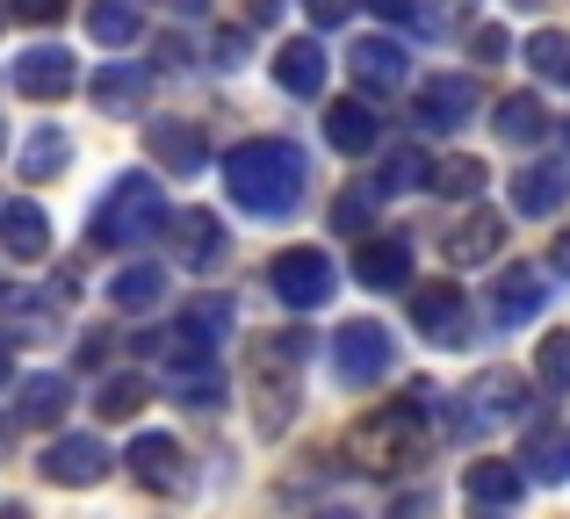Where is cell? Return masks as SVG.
Returning a JSON list of instances; mask_svg holds the SVG:
<instances>
[{"instance_id":"20","label":"cell","mask_w":570,"mask_h":519,"mask_svg":"<svg viewBox=\"0 0 570 519\" xmlns=\"http://www.w3.org/2000/svg\"><path fill=\"white\" fill-rule=\"evenodd\" d=\"M325 72H333V58H325L311 37L275 51V87H282V94H296V101H318L325 94Z\"/></svg>"},{"instance_id":"37","label":"cell","mask_w":570,"mask_h":519,"mask_svg":"<svg viewBox=\"0 0 570 519\" xmlns=\"http://www.w3.org/2000/svg\"><path fill=\"white\" fill-rule=\"evenodd\" d=\"M95 411H101V419H138V411H145V376H109L101 397H95Z\"/></svg>"},{"instance_id":"8","label":"cell","mask_w":570,"mask_h":519,"mask_svg":"<svg viewBox=\"0 0 570 519\" xmlns=\"http://www.w3.org/2000/svg\"><path fill=\"white\" fill-rule=\"evenodd\" d=\"M390 361H397V347H390V325H376V318H347V325H340V339H333V376L347 382V390L383 382Z\"/></svg>"},{"instance_id":"48","label":"cell","mask_w":570,"mask_h":519,"mask_svg":"<svg viewBox=\"0 0 570 519\" xmlns=\"http://www.w3.org/2000/svg\"><path fill=\"white\" fill-rule=\"evenodd\" d=\"M549 260H557V275H570V231L557 239V253H549Z\"/></svg>"},{"instance_id":"26","label":"cell","mask_w":570,"mask_h":519,"mask_svg":"<svg viewBox=\"0 0 570 519\" xmlns=\"http://www.w3.org/2000/svg\"><path fill=\"white\" fill-rule=\"evenodd\" d=\"M0 246H8V260H43L51 253V224H43L37 202H8V210H0Z\"/></svg>"},{"instance_id":"55","label":"cell","mask_w":570,"mask_h":519,"mask_svg":"<svg viewBox=\"0 0 570 519\" xmlns=\"http://www.w3.org/2000/svg\"><path fill=\"white\" fill-rule=\"evenodd\" d=\"M0 22H8V8H0Z\"/></svg>"},{"instance_id":"25","label":"cell","mask_w":570,"mask_h":519,"mask_svg":"<svg viewBox=\"0 0 570 519\" xmlns=\"http://www.w3.org/2000/svg\"><path fill=\"white\" fill-rule=\"evenodd\" d=\"M520 477L570 483V426H534V433H528V455H520Z\"/></svg>"},{"instance_id":"22","label":"cell","mask_w":570,"mask_h":519,"mask_svg":"<svg viewBox=\"0 0 570 519\" xmlns=\"http://www.w3.org/2000/svg\"><path fill=\"white\" fill-rule=\"evenodd\" d=\"M109 303L124 310V318H145V310H159V303H167V267H153V260H130V267H116V281H109Z\"/></svg>"},{"instance_id":"51","label":"cell","mask_w":570,"mask_h":519,"mask_svg":"<svg viewBox=\"0 0 570 519\" xmlns=\"http://www.w3.org/2000/svg\"><path fill=\"white\" fill-rule=\"evenodd\" d=\"M311 519H354V512H340V506H333V512H311Z\"/></svg>"},{"instance_id":"43","label":"cell","mask_w":570,"mask_h":519,"mask_svg":"<svg viewBox=\"0 0 570 519\" xmlns=\"http://www.w3.org/2000/svg\"><path fill=\"white\" fill-rule=\"evenodd\" d=\"M505 51H513V37H505L499 22H491V29H476V58H484V66H499Z\"/></svg>"},{"instance_id":"44","label":"cell","mask_w":570,"mask_h":519,"mask_svg":"<svg viewBox=\"0 0 570 519\" xmlns=\"http://www.w3.org/2000/svg\"><path fill=\"white\" fill-rule=\"evenodd\" d=\"M347 8H354V0H304V14H311V22H318V29L347 22Z\"/></svg>"},{"instance_id":"4","label":"cell","mask_w":570,"mask_h":519,"mask_svg":"<svg viewBox=\"0 0 570 519\" xmlns=\"http://www.w3.org/2000/svg\"><path fill=\"white\" fill-rule=\"evenodd\" d=\"M174 217H167V196H159V181L153 173H124V181L101 196V210H95V224H87V239L95 246H145V239H159Z\"/></svg>"},{"instance_id":"2","label":"cell","mask_w":570,"mask_h":519,"mask_svg":"<svg viewBox=\"0 0 570 519\" xmlns=\"http://www.w3.org/2000/svg\"><path fill=\"white\" fill-rule=\"evenodd\" d=\"M426 411H433V382H412L404 405H383V411H368V419H354L347 455L368 477H390V469L419 462V419H426Z\"/></svg>"},{"instance_id":"35","label":"cell","mask_w":570,"mask_h":519,"mask_svg":"<svg viewBox=\"0 0 570 519\" xmlns=\"http://www.w3.org/2000/svg\"><path fill=\"white\" fill-rule=\"evenodd\" d=\"M404 188H433V167H426L419 144H397V152L383 159V173H376V196H404Z\"/></svg>"},{"instance_id":"15","label":"cell","mask_w":570,"mask_h":519,"mask_svg":"<svg viewBox=\"0 0 570 519\" xmlns=\"http://www.w3.org/2000/svg\"><path fill=\"white\" fill-rule=\"evenodd\" d=\"M570 202V167H557V159H534V167L513 173V210L520 217H557Z\"/></svg>"},{"instance_id":"16","label":"cell","mask_w":570,"mask_h":519,"mask_svg":"<svg viewBox=\"0 0 570 519\" xmlns=\"http://www.w3.org/2000/svg\"><path fill=\"white\" fill-rule=\"evenodd\" d=\"M124 462H130V477H138L145 491H181L188 483V462H181V448H174L167 433H138Z\"/></svg>"},{"instance_id":"54","label":"cell","mask_w":570,"mask_h":519,"mask_svg":"<svg viewBox=\"0 0 570 519\" xmlns=\"http://www.w3.org/2000/svg\"><path fill=\"white\" fill-rule=\"evenodd\" d=\"M563 144H570V123H563Z\"/></svg>"},{"instance_id":"14","label":"cell","mask_w":570,"mask_h":519,"mask_svg":"<svg viewBox=\"0 0 570 519\" xmlns=\"http://www.w3.org/2000/svg\"><path fill=\"white\" fill-rule=\"evenodd\" d=\"M542 303H549V281H542V267H528V260L505 267V275L491 281V318L499 325H528Z\"/></svg>"},{"instance_id":"38","label":"cell","mask_w":570,"mask_h":519,"mask_svg":"<svg viewBox=\"0 0 570 519\" xmlns=\"http://www.w3.org/2000/svg\"><path fill=\"white\" fill-rule=\"evenodd\" d=\"M534 376H542V390H570V332H549L534 347Z\"/></svg>"},{"instance_id":"6","label":"cell","mask_w":570,"mask_h":519,"mask_svg":"<svg viewBox=\"0 0 570 519\" xmlns=\"http://www.w3.org/2000/svg\"><path fill=\"white\" fill-rule=\"evenodd\" d=\"M238 332V303L232 296H188L181 303V325H174V361H217Z\"/></svg>"},{"instance_id":"40","label":"cell","mask_w":570,"mask_h":519,"mask_svg":"<svg viewBox=\"0 0 570 519\" xmlns=\"http://www.w3.org/2000/svg\"><path fill=\"white\" fill-rule=\"evenodd\" d=\"M462 8H470V0H419V29H426V37H441V29L462 22Z\"/></svg>"},{"instance_id":"34","label":"cell","mask_w":570,"mask_h":519,"mask_svg":"<svg viewBox=\"0 0 570 519\" xmlns=\"http://www.w3.org/2000/svg\"><path fill=\"white\" fill-rule=\"evenodd\" d=\"M484 181H491V167L484 159H441V167H433V196H448V202H476L484 196Z\"/></svg>"},{"instance_id":"13","label":"cell","mask_w":570,"mask_h":519,"mask_svg":"<svg viewBox=\"0 0 570 519\" xmlns=\"http://www.w3.org/2000/svg\"><path fill=\"white\" fill-rule=\"evenodd\" d=\"M354 281H362V289H412V239L368 231V239L354 246Z\"/></svg>"},{"instance_id":"33","label":"cell","mask_w":570,"mask_h":519,"mask_svg":"<svg viewBox=\"0 0 570 519\" xmlns=\"http://www.w3.org/2000/svg\"><path fill=\"white\" fill-rule=\"evenodd\" d=\"M66 167H72V138L66 130H37V138L22 144V181H58Z\"/></svg>"},{"instance_id":"17","label":"cell","mask_w":570,"mask_h":519,"mask_svg":"<svg viewBox=\"0 0 570 519\" xmlns=\"http://www.w3.org/2000/svg\"><path fill=\"white\" fill-rule=\"evenodd\" d=\"M325 144H333L340 159H368L383 144V123H376V109H362V101H333V109H325Z\"/></svg>"},{"instance_id":"52","label":"cell","mask_w":570,"mask_h":519,"mask_svg":"<svg viewBox=\"0 0 570 519\" xmlns=\"http://www.w3.org/2000/svg\"><path fill=\"white\" fill-rule=\"evenodd\" d=\"M0 519H29V512H22V506H8V512H0Z\"/></svg>"},{"instance_id":"23","label":"cell","mask_w":570,"mask_h":519,"mask_svg":"<svg viewBox=\"0 0 570 519\" xmlns=\"http://www.w3.org/2000/svg\"><path fill=\"white\" fill-rule=\"evenodd\" d=\"M87 94H95V109H101V116H130V109H145V94H153V72H145V66H124V58H116V66H101V72H95V87H87Z\"/></svg>"},{"instance_id":"53","label":"cell","mask_w":570,"mask_h":519,"mask_svg":"<svg viewBox=\"0 0 570 519\" xmlns=\"http://www.w3.org/2000/svg\"><path fill=\"white\" fill-rule=\"evenodd\" d=\"M0 152H8V130H0Z\"/></svg>"},{"instance_id":"50","label":"cell","mask_w":570,"mask_h":519,"mask_svg":"<svg viewBox=\"0 0 570 519\" xmlns=\"http://www.w3.org/2000/svg\"><path fill=\"white\" fill-rule=\"evenodd\" d=\"M8 376H14V361H8V347H0V390H8Z\"/></svg>"},{"instance_id":"1","label":"cell","mask_w":570,"mask_h":519,"mask_svg":"<svg viewBox=\"0 0 570 519\" xmlns=\"http://www.w3.org/2000/svg\"><path fill=\"white\" fill-rule=\"evenodd\" d=\"M304 173H311L304 144L253 138V144H238V152L224 159V196H232L238 210H253V217H289L296 202H304Z\"/></svg>"},{"instance_id":"9","label":"cell","mask_w":570,"mask_h":519,"mask_svg":"<svg viewBox=\"0 0 570 519\" xmlns=\"http://www.w3.org/2000/svg\"><path fill=\"white\" fill-rule=\"evenodd\" d=\"M109 462H116V455L101 448L95 433H66V440L43 448V477H51L58 491H95V483L109 477Z\"/></svg>"},{"instance_id":"46","label":"cell","mask_w":570,"mask_h":519,"mask_svg":"<svg viewBox=\"0 0 570 519\" xmlns=\"http://www.w3.org/2000/svg\"><path fill=\"white\" fill-rule=\"evenodd\" d=\"M109 347H116L109 332H87V339H80V368H101V361H109Z\"/></svg>"},{"instance_id":"36","label":"cell","mask_w":570,"mask_h":519,"mask_svg":"<svg viewBox=\"0 0 570 519\" xmlns=\"http://www.w3.org/2000/svg\"><path fill=\"white\" fill-rule=\"evenodd\" d=\"M528 66L542 72V80H570V37L563 29H534L528 37Z\"/></svg>"},{"instance_id":"3","label":"cell","mask_w":570,"mask_h":519,"mask_svg":"<svg viewBox=\"0 0 570 519\" xmlns=\"http://www.w3.org/2000/svg\"><path fill=\"white\" fill-rule=\"evenodd\" d=\"M304 361H311V332H267L261 347L246 353V397H253V419H261V433H282V426H289V405H296V382H304Z\"/></svg>"},{"instance_id":"45","label":"cell","mask_w":570,"mask_h":519,"mask_svg":"<svg viewBox=\"0 0 570 519\" xmlns=\"http://www.w3.org/2000/svg\"><path fill=\"white\" fill-rule=\"evenodd\" d=\"M282 8H289V0H246V29H267V22H282Z\"/></svg>"},{"instance_id":"21","label":"cell","mask_w":570,"mask_h":519,"mask_svg":"<svg viewBox=\"0 0 570 519\" xmlns=\"http://www.w3.org/2000/svg\"><path fill=\"white\" fill-rule=\"evenodd\" d=\"M347 66H354V87H368V94H397L404 72H412L390 37H354V58H347Z\"/></svg>"},{"instance_id":"10","label":"cell","mask_w":570,"mask_h":519,"mask_svg":"<svg viewBox=\"0 0 570 519\" xmlns=\"http://www.w3.org/2000/svg\"><path fill=\"white\" fill-rule=\"evenodd\" d=\"M412 325L433 339V347H455L462 339V325H470V296L462 289H448V281H412Z\"/></svg>"},{"instance_id":"30","label":"cell","mask_w":570,"mask_h":519,"mask_svg":"<svg viewBox=\"0 0 570 519\" xmlns=\"http://www.w3.org/2000/svg\"><path fill=\"white\" fill-rule=\"evenodd\" d=\"M491 123H499V138H505V144H542V138H549V109H542L534 94H505Z\"/></svg>"},{"instance_id":"19","label":"cell","mask_w":570,"mask_h":519,"mask_svg":"<svg viewBox=\"0 0 570 519\" xmlns=\"http://www.w3.org/2000/svg\"><path fill=\"white\" fill-rule=\"evenodd\" d=\"M66 405H72V382L58 376V368L14 382V426H58V419H66Z\"/></svg>"},{"instance_id":"28","label":"cell","mask_w":570,"mask_h":519,"mask_svg":"<svg viewBox=\"0 0 570 519\" xmlns=\"http://www.w3.org/2000/svg\"><path fill=\"white\" fill-rule=\"evenodd\" d=\"M167 239H174V253H181V267H209L224 253V231H217L209 210H181V224H167Z\"/></svg>"},{"instance_id":"47","label":"cell","mask_w":570,"mask_h":519,"mask_svg":"<svg viewBox=\"0 0 570 519\" xmlns=\"http://www.w3.org/2000/svg\"><path fill=\"white\" fill-rule=\"evenodd\" d=\"M383 22H419V0H368Z\"/></svg>"},{"instance_id":"27","label":"cell","mask_w":570,"mask_h":519,"mask_svg":"<svg viewBox=\"0 0 570 519\" xmlns=\"http://www.w3.org/2000/svg\"><path fill=\"white\" fill-rule=\"evenodd\" d=\"M462 491H470V506H513L520 491H528V477H520V462H470L462 469Z\"/></svg>"},{"instance_id":"32","label":"cell","mask_w":570,"mask_h":519,"mask_svg":"<svg viewBox=\"0 0 570 519\" xmlns=\"http://www.w3.org/2000/svg\"><path fill=\"white\" fill-rule=\"evenodd\" d=\"M87 29H95V43L124 51V43H138V37H145V14L130 8V0H95V8H87Z\"/></svg>"},{"instance_id":"12","label":"cell","mask_w":570,"mask_h":519,"mask_svg":"<svg viewBox=\"0 0 570 519\" xmlns=\"http://www.w3.org/2000/svg\"><path fill=\"white\" fill-rule=\"evenodd\" d=\"M72 80H80V66H72V51H58V43H29V51L14 58V94H29V101H66Z\"/></svg>"},{"instance_id":"11","label":"cell","mask_w":570,"mask_h":519,"mask_svg":"<svg viewBox=\"0 0 570 519\" xmlns=\"http://www.w3.org/2000/svg\"><path fill=\"white\" fill-rule=\"evenodd\" d=\"M476 116V87L462 80V72H441V80H426L419 87V101H412V123L426 130V138H441V130H462Z\"/></svg>"},{"instance_id":"29","label":"cell","mask_w":570,"mask_h":519,"mask_svg":"<svg viewBox=\"0 0 570 519\" xmlns=\"http://www.w3.org/2000/svg\"><path fill=\"white\" fill-rule=\"evenodd\" d=\"M167 390H174V405H188V411H217V405H224V376H217V361H174Z\"/></svg>"},{"instance_id":"49","label":"cell","mask_w":570,"mask_h":519,"mask_svg":"<svg viewBox=\"0 0 570 519\" xmlns=\"http://www.w3.org/2000/svg\"><path fill=\"white\" fill-rule=\"evenodd\" d=\"M167 8H174V14H203L209 0H167Z\"/></svg>"},{"instance_id":"39","label":"cell","mask_w":570,"mask_h":519,"mask_svg":"<svg viewBox=\"0 0 570 519\" xmlns=\"http://www.w3.org/2000/svg\"><path fill=\"white\" fill-rule=\"evenodd\" d=\"M209 51H217V58H209V66L238 72V66H246V51H253V29H217V43H209Z\"/></svg>"},{"instance_id":"5","label":"cell","mask_w":570,"mask_h":519,"mask_svg":"<svg viewBox=\"0 0 570 519\" xmlns=\"http://www.w3.org/2000/svg\"><path fill=\"white\" fill-rule=\"evenodd\" d=\"M520 405H528V382H520L513 368H484L455 405V440H484L491 426L520 419Z\"/></svg>"},{"instance_id":"18","label":"cell","mask_w":570,"mask_h":519,"mask_svg":"<svg viewBox=\"0 0 570 519\" xmlns=\"http://www.w3.org/2000/svg\"><path fill=\"white\" fill-rule=\"evenodd\" d=\"M145 152H153L167 173H181V181L209 167V138L195 123H153V130H145Z\"/></svg>"},{"instance_id":"42","label":"cell","mask_w":570,"mask_h":519,"mask_svg":"<svg viewBox=\"0 0 570 519\" xmlns=\"http://www.w3.org/2000/svg\"><path fill=\"white\" fill-rule=\"evenodd\" d=\"M8 14H14V22H58L66 0H8Z\"/></svg>"},{"instance_id":"31","label":"cell","mask_w":570,"mask_h":519,"mask_svg":"<svg viewBox=\"0 0 570 519\" xmlns=\"http://www.w3.org/2000/svg\"><path fill=\"white\" fill-rule=\"evenodd\" d=\"M0 332H8V339H43V332H51V303H37L29 289L8 281V289H0Z\"/></svg>"},{"instance_id":"24","label":"cell","mask_w":570,"mask_h":519,"mask_svg":"<svg viewBox=\"0 0 570 519\" xmlns=\"http://www.w3.org/2000/svg\"><path fill=\"white\" fill-rule=\"evenodd\" d=\"M499 246H505V217L470 210V224H455V231H448V246H441V253L455 260V267H484V260H499Z\"/></svg>"},{"instance_id":"7","label":"cell","mask_w":570,"mask_h":519,"mask_svg":"<svg viewBox=\"0 0 570 519\" xmlns=\"http://www.w3.org/2000/svg\"><path fill=\"white\" fill-rule=\"evenodd\" d=\"M267 289H275L289 310H318V303H333L340 275H333V260H325L318 246H282V253L267 260Z\"/></svg>"},{"instance_id":"41","label":"cell","mask_w":570,"mask_h":519,"mask_svg":"<svg viewBox=\"0 0 570 519\" xmlns=\"http://www.w3.org/2000/svg\"><path fill=\"white\" fill-rule=\"evenodd\" d=\"M362 224H368V196H340L333 202V231H347V239H354Z\"/></svg>"}]
</instances>
